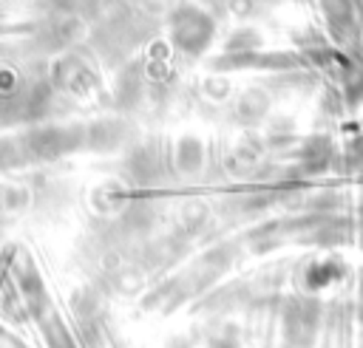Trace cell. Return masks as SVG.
Returning a JSON list of instances; mask_svg holds the SVG:
<instances>
[{"label":"cell","mask_w":363,"mask_h":348,"mask_svg":"<svg viewBox=\"0 0 363 348\" xmlns=\"http://www.w3.org/2000/svg\"><path fill=\"white\" fill-rule=\"evenodd\" d=\"M210 40H213V20L204 11L184 6L182 11L173 14V42L182 51L199 54L210 45Z\"/></svg>","instance_id":"6da1fadb"}]
</instances>
